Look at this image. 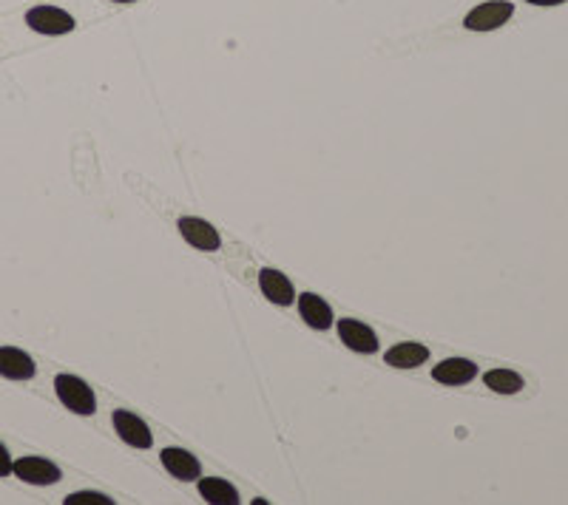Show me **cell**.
Wrapping results in <instances>:
<instances>
[{"label": "cell", "instance_id": "1", "mask_svg": "<svg viewBox=\"0 0 568 505\" xmlns=\"http://www.w3.org/2000/svg\"><path fill=\"white\" fill-rule=\"evenodd\" d=\"M55 392L60 397V404L74 412V415H94L97 412V397L91 392V386L83 381V378H77V375H58L55 378Z\"/></svg>", "mask_w": 568, "mask_h": 505}, {"label": "cell", "instance_id": "2", "mask_svg": "<svg viewBox=\"0 0 568 505\" xmlns=\"http://www.w3.org/2000/svg\"><path fill=\"white\" fill-rule=\"evenodd\" d=\"M511 15H514V4H509V0H486V4L475 6L463 17V26L469 32H495L511 20Z\"/></svg>", "mask_w": 568, "mask_h": 505}, {"label": "cell", "instance_id": "3", "mask_svg": "<svg viewBox=\"0 0 568 505\" xmlns=\"http://www.w3.org/2000/svg\"><path fill=\"white\" fill-rule=\"evenodd\" d=\"M26 26H29V29L37 32V35L58 37V35L74 32L77 20L66 9H58V6H35V9L26 12Z\"/></svg>", "mask_w": 568, "mask_h": 505}, {"label": "cell", "instance_id": "4", "mask_svg": "<svg viewBox=\"0 0 568 505\" xmlns=\"http://www.w3.org/2000/svg\"><path fill=\"white\" fill-rule=\"evenodd\" d=\"M339 338L344 341V347L358 352V355H375L381 341L373 332V327H367L364 321H355V318H342L339 321Z\"/></svg>", "mask_w": 568, "mask_h": 505}, {"label": "cell", "instance_id": "5", "mask_svg": "<svg viewBox=\"0 0 568 505\" xmlns=\"http://www.w3.org/2000/svg\"><path fill=\"white\" fill-rule=\"evenodd\" d=\"M179 233H183V238L196 247V250H205V253H214L219 250L222 245V238H219V230L211 225V222H205V219H196V216H183L176 222Z\"/></svg>", "mask_w": 568, "mask_h": 505}, {"label": "cell", "instance_id": "6", "mask_svg": "<svg viewBox=\"0 0 568 505\" xmlns=\"http://www.w3.org/2000/svg\"><path fill=\"white\" fill-rule=\"evenodd\" d=\"M12 474L20 477V480L29 483V486H55L63 477V471L55 463L43 460V458H20V460H15Z\"/></svg>", "mask_w": 568, "mask_h": 505}, {"label": "cell", "instance_id": "7", "mask_svg": "<svg viewBox=\"0 0 568 505\" xmlns=\"http://www.w3.org/2000/svg\"><path fill=\"white\" fill-rule=\"evenodd\" d=\"M114 429H117L122 443L134 446V448H151L153 446V435L148 429V423L142 417L131 415L128 409H117L114 412Z\"/></svg>", "mask_w": 568, "mask_h": 505}, {"label": "cell", "instance_id": "8", "mask_svg": "<svg viewBox=\"0 0 568 505\" xmlns=\"http://www.w3.org/2000/svg\"><path fill=\"white\" fill-rule=\"evenodd\" d=\"M478 378V363L469 358H447L432 369V381L444 386H463Z\"/></svg>", "mask_w": 568, "mask_h": 505}, {"label": "cell", "instance_id": "9", "mask_svg": "<svg viewBox=\"0 0 568 505\" xmlns=\"http://www.w3.org/2000/svg\"><path fill=\"white\" fill-rule=\"evenodd\" d=\"M163 466L171 477H176V480H183V483H194V480H199V474H202V466L191 451L176 448V446H168L163 451Z\"/></svg>", "mask_w": 568, "mask_h": 505}, {"label": "cell", "instance_id": "10", "mask_svg": "<svg viewBox=\"0 0 568 505\" xmlns=\"http://www.w3.org/2000/svg\"><path fill=\"white\" fill-rule=\"evenodd\" d=\"M259 287H262V292H265V299H268L270 304H276V307H290V304L296 301L293 281H290L288 276H284V273L273 270V268H265V270L259 273Z\"/></svg>", "mask_w": 568, "mask_h": 505}, {"label": "cell", "instance_id": "11", "mask_svg": "<svg viewBox=\"0 0 568 505\" xmlns=\"http://www.w3.org/2000/svg\"><path fill=\"white\" fill-rule=\"evenodd\" d=\"M35 361L29 352L15 350V347H0V375L9 381H32L35 378Z\"/></svg>", "mask_w": 568, "mask_h": 505}, {"label": "cell", "instance_id": "12", "mask_svg": "<svg viewBox=\"0 0 568 505\" xmlns=\"http://www.w3.org/2000/svg\"><path fill=\"white\" fill-rule=\"evenodd\" d=\"M299 312L307 321V327H313L319 332L332 327V310L321 296H316V292H301L299 296Z\"/></svg>", "mask_w": 568, "mask_h": 505}, {"label": "cell", "instance_id": "13", "mask_svg": "<svg viewBox=\"0 0 568 505\" xmlns=\"http://www.w3.org/2000/svg\"><path fill=\"white\" fill-rule=\"evenodd\" d=\"M426 361H429V350L424 347V343H412V341L398 343V347L384 352V363H390L395 369H415Z\"/></svg>", "mask_w": 568, "mask_h": 505}, {"label": "cell", "instance_id": "14", "mask_svg": "<svg viewBox=\"0 0 568 505\" xmlns=\"http://www.w3.org/2000/svg\"><path fill=\"white\" fill-rule=\"evenodd\" d=\"M199 494L211 505H239V491L227 480H222V477H205V480H199Z\"/></svg>", "mask_w": 568, "mask_h": 505}, {"label": "cell", "instance_id": "15", "mask_svg": "<svg viewBox=\"0 0 568 505\" xmlns=\"http://www.w3.org/2000/svg\"><path fill=\"white\" fill-rule=\"evenodd\" d=\"M483 384L498 395H518L526 386L523 375H518V372H511V369H489L483 375Z\"/></svg>", "mask_w": 568, "mask_h": 505}, {"label": "cell", "instance_id": "16", "mask_svg": "<svg viewBox=\"0 0 568 505\" xmlns=\"http://www.w3.org/2000/svg\"><path fill=\"white\" fill-rule=\"evenodd\" d=\"M66 505H114L111 497L100 494V491H74L63 500Z\"/></svg>", "mask_w": 568, "mask_h": 505}, {"label": "cell", "instance_id": "17", "mask_svg": "<svg viewBox=\"0 0 568 505\" xmlns=\"http://www.w3.org/2000/svg\"><path fill=\"white\" fill-rule=\"evenodd\" d=\"M12 468H15V460L9 458L6 446L0 443V477H9V474H12Z\"/></svg>", "mask_w": 568, "mask_h": 505}, {"label": "cell", "instance_id": "18", "mask_svg": "<svg viewBox=\"0 0 568 505\" xmlns=\"http://www.w3.org/2000/svg\"><path fill=\"white\" fill-rule=\"evenodd\" d=\"M531 6H560V4H568V0H526Z\"/></svg>", "mask_w": 568, "mask_h": 505}, {"label": "cell", "instance_id": "19", "mask_svg": "<svg viewBox=\"0 0 568 505\" xmlns=\"http://www.w3.org/2000/svg\"><path fill=\"white\" fill-rule=\"evenodd\" d=\"M114 4H137V0H114Z\"/></svg>", "mask_w": 568, "mask_h": 505}]
</instances>
